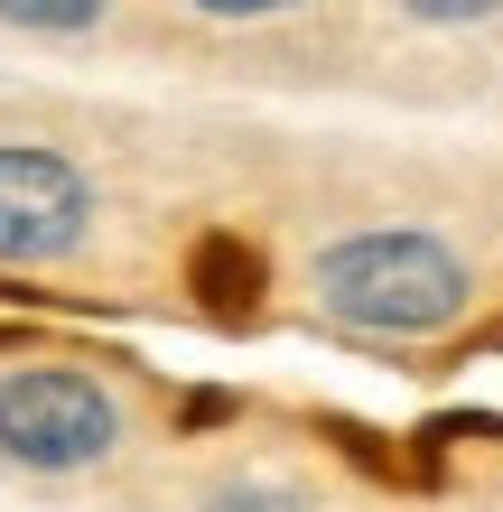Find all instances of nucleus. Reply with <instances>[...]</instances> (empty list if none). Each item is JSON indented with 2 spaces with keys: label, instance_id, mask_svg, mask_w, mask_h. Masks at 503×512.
<instances>
[{
  "label": "nucleus",
  "instance_id": "f257e3e1",
  "mask_svg": "<svg viewBox=\"0 0 503 512\" xmlns=\"http://www.w3.org/2000/svg\"><path fill=\"white\" fill-rule=\"evenodd\" d=\"M308 289L317 308L354 336H448V326L476 308V280H466L457 243H438L420 224H364V233H336L327 252L308 261Z\"/></svg>",
  "mask_w": 503,
  "mask_h": 512
},
{
  "label": "nucleus",
  "instance_id": "7ed1b4c3",
  "mask_svg": "<svg viewBox=\"0 0 503 512\" xmlns=\"http://www.w3.org/2000/svg\"><path fill=\"white\" fill-rule=\"evenodd\" d=\"M94 243V177L47 140H0V270H47Z\"/></svg>",
  "mask_w": 503,
  "mask_h": 512
},
{
  "label": "nucleus",
  "instance_id": "423d86ee",
  "mask_svg": "<svg viewBox=\"0 0 503 512\" xmlns=\"http://www.w3.org/2000/svg\"><path fill=\"white\" fill-rule=\"evenodd\" d=\"M392 10L420 28H476V19H503V0H392Z\"/></svg>",
  "mask_w": 503,
  "mask_h": 512
},
{
  "label": "nucleus",
  "instance_id": "20e7f679",
  "mask_svg": "<svg viewBox=\"0 0 503 512\" xmlns=\"http://www.w3.org/2000/svg\"><path fill=\"white\" fill-rule=\"evenodd\" d=\"M112 0H0V28H19V38H84V28H103Z\"/></svg>",
  "mask_w": 503,
  "mask_h": 512
},
{
  "label": "nucleus",
  "instance_id": "39448f33",
  "mask_svg": "<svg viewBox=\"0 0 503 512\" xmlns=\"http://www.w3.org/2000/svg\"><path fill=\"white\" fill-rule=\"evenodd\" d=\"M205 512H317L299 485H280V475H233V485L205 494Z\"/></svg>",
  "mask_w": 503,
  "mask_h": 512
},
{
  "label": "nucleus",
  "instance_id": "0eeeda50",
  "mask_svg": "<svg viewBox=\"0 0 503 512\" xmlns=\"http://www.w3.org/2000/svg\"><path fill=\"white\" fill-rule=\"evenodd\" d=\"M196 19H280V10H299V0H187Z\"/></svg>",
  "mask_w": 503,
  "mask_h": 512
},
{
  "label": "nucleus",
  "instance_id": "f03ea898",
  "mask_svg": "<svg viewBox=\"0 0 503 512\" xmlns=\"http://www.w3.org/2000/svg\"><path fill=\"white\" fill-rule=\"evenodd\" d=\"M131 410L94 364H10L0 373V466L19 475H94L122 457Z\"/></svg>",
  "mask_w": 503,
  "mask_h": 512
}]
</instances>
